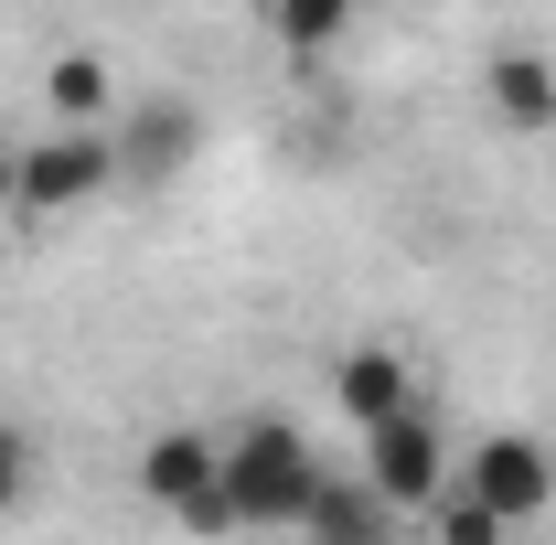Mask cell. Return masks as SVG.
I'll return each instance as SVG.
<instances>
[{
  "label": "cell",
  "mask_w": 556,
  "mask_h": 545,
  "mask_svg": "<svg viewBox=\"0 0 556 545\" xmlns=\"http://www.w3.org/2000/svg\"><path fill=\"white\" fill-rule=\"evenodd\" d=\"M353 11L364 0H268V33H278V54H332L353 33Z\"/></svg>",
  "instance_id": "cell-11"
},
{
  "label": "cell",
  "mask_w": 556,
  "mask_h": 545,
  "mask_svg": "<svg viewBox=\"0 0 556 545\" xmlns=\"http://www.w3.org/2000/svg\"><path fill=\"white\" fill-rule=\"evenodd\" d=\"M118 182V129H43L11 150V214L22 225H54V214L97 204Z\"/></svg>",
  "instance_id": "cell-2"
},
{
  "label": "cell",
  "mask_w": 556,
  "mask_h": 545,
  "mask_svg": "<svg viewBox=\"0 0 556 545\" xmlns=\"http://www.w3.org/2000/svg\"><path fill=\"white\" fill-rule=\"evenodd\" d=\"M139 492H150V514H172L182 535H236L225 439H204V428H161V439L139 449Z\"/></svg>",
  "instance_id": "cell-3"
},
{
  "label": "cell",
  "mask_w": 556,
  "mask_h": 545,
  "mask_svg": "<svg viewBox=\"0 0 556 545\" xmlns=\"http://www.w3.org/2000/svg\"><path fill=\"white\" fill-rule=\"evenodd\" d=\"M332 396H343L353 428H396V417H417V375H407V353H386V342H353L343 375H332Z\"/></svg>",
  "instance_id": "cell-7"
},
{
  "label": "cell",
  "mask_w": 556,
  "mask_h": 545,
  "mask_svg": "<svg viewBox=\"0 0 556 545\" xmlns=\"http://www.w3.org/2000/svg\"><path fill=\"white\" fill-rule=\"evenodd\" d=\"M0 225H11V139H0Z\"/></svg>",
  "instance_id": "cell-14"
},
{
  "label": "cell",
  "mask_w": 556,
  "mask_h": 545,
  "mask_svg": "<svg viewBox=\"0 0 556 545\" xmlns=\"http://www.w3.org/2000/svg\"><path fill=\"white\" fill-rule=\"evenodd\" d=\"M43 97H54V129H118V86H108V54L65 43L43 65Z\"/></svg>",
  "instance_id": "cell-9"
},
{
  "label": "cell",
  "mask_w": 556,
  "mask_h": 545,
  "mask_svg": "<svg viewBox=\"0 0 556 545\" xmlns=\"http://www.w3.org/2000/svg\"><path fill=\"white\" fill-rule=\"evenodd\" d=\"M482 97H492V118L514 139H556V54H535V43H503L482 65Z\"/></svg>",
  "instance_id": "cell-6"
},
{
  "label": "cell",
  "mask_w": 556,
  "mask_h": 545,
  "mask_svg": "<svg viewBox=\"0 0 556 545\" xmlns=\"http://www.w3.org/2000/svg\"><path fill=\"white\" fill-rule=\"evenodd\" d=\"M364 492H375L386 514H428V503L450 492V439L428 428V407L396 417V428H364Z\"/></svg>",
  "instance_id": "cell-5"
},
{
  "label": "cell",
  "mask_w": 556,
  "mask_h": 545,
  "mask_svg": "<svg viewBox=\"0 0 556 545\" xmlns=\"http://www.w3.org/2000/svg\"><path fill=\"white\" fill-rule=\"evenodd\" d=\"M22 492H33V439L0 417V514H22Z\"/></svg>",
  "instance_id": "cell-13"
},
{
  "label": "cell",
  "mask_w": 556,
  "mask_h": 545,
  "mask_svg": "<svg viewBox=\"0 0 556 545\" xmlns=\"http://www.w3.org/2000/svg\"><path fill=\"white\" fill-rule=\"evenodd\" d=\"M193 139H204V118H193L182 97H150L139 118H118V182H161Z\"/></svg>",
  "instance_id": "cell-8"
},
{
  "label": "cell",
  "mask_w": 556,
  "mask_h": 545,
  "mask_svg": "<svg viewBox=\"0 0 556 545\" xmlns=\"http://www.w3.org/2000/svg\"><path fill=\"white\" fill-rule=\"evenodd\" d=\"M332 481V460L311 449V428H289V417H236V439H225V503H236V535H278V524H300L311 514V492Z\"/></svg>",
  "instance_id": "cell-1"
},
{
  "label": "cell",
  "mask_w": 556,
  "mask_h": 545,
  "mask_svg": "<svg viewBox=\"0 0 556 545\" xmlns=\"http://www.w3.org/2000/svg\"><path fill=\"white\" fill-rule=\"evenodd\" d=\"M492 11H503V0H492Z\"/></svg>",
  "instance_id": "cell-15"
},
{
  "label": "cell",
  "mask_w": 556,
  "mask_h": 545,
  "mask_svg": "<svg viewBox=\"0 0 556 545\" xmlns=\"http://www.w3.org/2000/svg\"><path fill=\"white\" fill-rule=\"evenodd\" d=\"M428 524H439V545H503V535H514V524H503V514H482V503H471V492H460V481H450V492H439V503H428Z\"/></svg>",
  "instance_id": "cell-12"
},
{
  "label": "cell",
  "mask_w": 556,
  "mask_h": 545,
  "mask_svg": "<svg viewBox=\"0 0 556 545\" xmlns=\"http://www.w3.org/2000/svg\"><path fill=\"white\" fill-rule=\"evenodd\" d=\"M386 524H396V514L364 492V471H332L321 492H311V514H300L311 545H386Z\"/></svg>",
  "instance_id": "cell-10"
},
{
  "label": "cell",
  "mask_w": 556,
  "mask_h": 545,
  "mask_svg": "<svg viewBox=\"0 0 556 545\" xmlns=\"http://www.w3.org/2000/svg\"><path fill=\"white\" fill-rule=\"evenodd\" d=\"M450 481H460L482 514H503V524H535V514L556 503V449L525 439V428H492V439H471V460H460Z\"/></svg>",
  "instance_id": "cell-4"
}]
</instances>
